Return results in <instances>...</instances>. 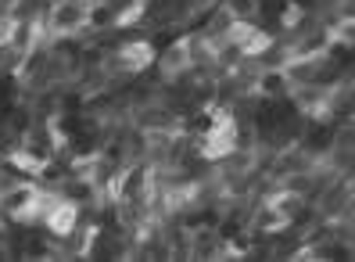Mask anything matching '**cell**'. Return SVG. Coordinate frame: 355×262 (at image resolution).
<instances>
[{
	"instance_id": "obj_1",
	"label": "cell",
	"mask_w": 355,
	"mask_h": 262,
	"mask_svg": "<svg viewBox=\"0 0 355 262\" xmlns=\"http://www.w3.org/2000/svg\"><path fill=\"white\" fill-rule=\"evenodd\" d=\"M155 69L162 76V83H176L191 72V36H180L176 44H169L158 58H155Z\"/></svg>"
},
{
	"instance_id": "obj_2",
	"label": "cell",
	"mask_w": 355,
	"mask_h": 262,
	"mask_svg": "<svg viewBox=\"0 0 355 262\" xmlns=\"http://www.w3.org/2000/svg\"><path fill=\"white\" fill-rule=\"evenodd\" d=\"M115 58H119V69L126 72V76H133V79H137L140 72L155 69V58H158V51H155L151 40H126V44H119Z\"/></svg>"
},
{
	"instance_id": "obj_3",
	"label": "cell",
	"mask_w": 355,
	"mask_h": 262,
	"mask_svg": "<svg viewBox=\"0 0 355 262\" xmlns=\"http://www.w3.org/2000/svg\"><path fill=\"white\" fill-rule=\"evenodd\" d=\"M40 227H44L51 237H69L76 227H79V205L76 201H69V198H58L54 205L47 209V216L40 219Z\"/></svg>"
},
{
	"instance_id": "obj_4",
	"label": "cell",
	"mask_w": 355,
	"mask_h": 262,
	"mask_svg": "<svg viewBox=\"0 0 355 262\" xmlns=\"http://www.w3.org/2000/svg\"><path fill=\"white\" fill-rule=\"evenodd\" d=\"M223 8L230 11V18L255 22V15H262V0H223Z\"/></svg>"
}]
</instances>
